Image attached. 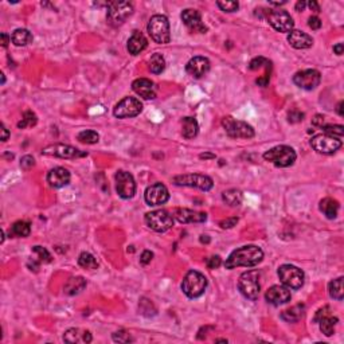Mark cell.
I'll use <instances>...</instances> for the list:
<instances>
[{
    "label": "cell",
    "mask_w": 344,
    "mask_h": 344,
    "mask_svg": "<svg viewBox=\"0 0 344 344\" xmlns=\"http://www.w3.org/2000/svg\"><path fill=\"white\" fill-rule=\"evenodd\" d=\"M262 260H264V251L261 247L256 245H246L232 251L225 262V268L226 269H235L239 266L254 268Z\"/></svg>",
    "instance_id": "obj_1"
},
{
    "label": "cell",
    "mask_w": 344,
    "mask_h": 344,
    "mask_svg": "<svg viewBox=\"0 0 344 344\" xmlns=\"http://www.w3.org/2000/svg\"><path fill=\"white\" fill-rule=\"evenodd\" d=\"M207 279L205 275H202L196 270H190L181 283V290L188 298H198L200 297L207 289Z\"/></svg>",
    "instance_id": "obj_2"
},
{
    "label": "cell",
    "mask_w": 344,
    "mask_h": 344,
    "mask_svg": "<svg viewBox=\"0 0 344 344\" xmlns=\"http://www.w3.org/2000/svg\"><path fill=\"white\" fill-rule=\"evenodd\" d=\"M297 155L294 152V149L288 145H277L275 148L266 151L264 154V159L266 162L273 163L276 167L287 168L293 166V163L296 162Z\"/></svg>",
    "instance_id": "obj_3"
},
{
    "label": "cell",
    "mask_w": 344,
    "mask_h": 344,
    "mask_svg": "<svg viewBox=\"0 0 344 344\" xmlns=\"http://www.w3.org/2000/svg\"><path fill=\"white\" fill-rule=\"evenodd\" d=\"M148 33L151 38L159 45H166L171 41V30L167 16L164 15H154L148 22Z\"/></svg>",
    "instance_id": "obj_4"
},
{
    "label": "cell",
    "mask_w": 344,
    "mask_h": 344,
    "mask_svg": "<svg viewBox=\"0 0 344 344\" xmlns=\"http://www.w3.org/2000/svg\"><path fill=\"white\" fill-rule=\"evenodd\" d=\"M239 292L249 300H257L260 296V273L257 270H247L242 273L238 280Z\"/></svg>",
    "instance_id": "obj_5"
},
{
    "label": "cell",
    "mask_w": 344,
    "mask_h": 344,
    "mask_svg": "<svg viewBox=\"0 0 344 344\" xmlns=\"http://www.w3.org/2000/svg\"><path fill=\"white\" fill-rule=\"evenodd\" d=\"M133 14V5L129 1H111L108 3V23L113 27L125 23V20Z\"/></svg>",
    "instance_id": "obj_6"
},
{
    "label": "cell",
    "mask_w": 344,
    "mask_h": 344,
    "mask_svg": "<svg viewBox=\"0 0 344 344\" xmlns=\"http://www.w3.org/2000/svg\"><path fill=\"white\" fill-rule=\"evenodd\" d=\"M147 226L156 232H166L173 226V218L167 210H155L144 217Z\"/></svg>",
    "instance_id": "obj_7"
},
{
    "label": "cell",
    "mask_w": 344,
    "mask_h": 344,
    "mask_svg": "<svg viewBox=\"0 0 344 344\" xmlns=\"http://www.w3.org/2000/svg\"><path fill=\"white\" fill-rule=\"evenodd\" d=\"M279 277L281 280V283L285 287H288L289 289H300L304 285V272L300 268L294 265H281L279 268Z\"/></svg>",
    "instance_id": "obj_8"
},
{
    "label": "cell",
    "mask_w": 344,
    "mask_h": 344,
    "mask_svg": "<svg viewBox=\"0 0 344 344\" xmlns=\"http://www.w3.org/2000/svg\"><path fill=\"white\" fill-rule=\"evenodd\" d=\"M173 184L194 187V188L207 192L214 186V180L207 175H202V173H188V175H179V176L173 177Z\"/></svg>",
    "instance_id": "obj_9"
},
{
    "label": "cell",
    "mask_w": 344,
    "mask_h": 344,
    "mask_svg": "<svg viewBox=\"0 0 344 344\" xmlns=\"http://www.w3.org/2000/svg\"><path fill=\"white\" fill-rule=\"evenodd\" d=\"M226 133L232 139H251L254 137V129L245 121H239L228 116L222 120Z\"/></svg>",
    "instance_id": "obj_10"
},
{
    "label": "cell",
    "mask_w": 344,
    "mask_h": 344,
    "mask_svg": "<svg viewBox=\"0 0 344 344\" xmlns=\"http://www.w3.org/2000/svg\"><path fill=\"white\" fill-rule=\"evenodd\" d=\"M342 144H343L342 140L326 135V133L313 136L311 140L312 148L315 149L316 152H319V154L323 155L335 154L338 149L342 148Z\"/></svg>",
    "instance_id": "obj_11"
},
{
    "label": "cell",
    "mask_w": 344,
    "mask_h": 344,
    "mask_svg": "<svg viewBox=\"0 0 344 344\" xmlns=\"http://www.w3.org/2000/svg\"><path fill=\"white\" fill-rule=\"evenodd\" d=\"M143 111V104L135 97H125L113 109V115L118 118H130L139 116Z\"/></svg>",
    "instance_id": "obj_12"
},
{
    "label": "cell",
    "mask_w": 344,
    "mask_h": 344,
    "mask_svg": "<svg viewBox=\"0 0 344 344\" xmlns=\"http://www.w3.org/2000/svg\"><path fill=\"white\" fill-rule=\"evenodd\" d=\"M42 155L45 156H54L59 159H79L88 156V152L79 151V149L65 144H52L47 145L42 149Z\"/></svg>",
    "instance_id": "obj_13"
},
{
    "label": "cell",
    "mask_w": 344,
    "mask_h": 344,
    "mask_svg": "<svg viewBox=\"0 0 344 344\" xmlns=\"http://www.w3.org/2000/svg\"><path fill=\"white\" fill-rule=\"evenodd\" d=\"M268 22L272 27L277 30L279 33H290L294 27V22L289 12L285 9H275L270 11L268 15Z\"/></svg>",
    "instance_id": "obj_14"
},
{
    "label": "cell",
    "mask_w": 344,
    "mask_h": 344,
    "mask_svg": "<svg viewBox=\"0 0 344 344\" xmlns=\"http://www.w3.org/2000/svg\"><path fill=\"white\" fill-rule=\"evenodd\" d=\"M321 74L320 71L315 69H307L297 71L293 75V82L296 86L304 90H313L320 85Z\"/></svg>",
    "instance_id": "obj_15"
},
{
    "label": "cell",
    "mask_w": 344,
    "mask_h": 344,
    "mask_svg": "<svg viewBox=\"0 0 344 344\" xmlns=\"http://www.w3.org/2000/svg\"><path fill=\"white\" fill-rule=\"evenodd\" d=\"M116 191L122 199H130L136 194L135 177L126 171H118L116 173Z\"/></svg>",
    "instance_id": "obj_16"
},
{
    "label": "cell",
    "mask_w": 344,
    "mask_h": 344,
    "mask_svg": "<svg viewBox=\"0 0 344 344\" xmlns=\"http://www.w3.org/2000/svg\"><path fill=\"white\" fill-rule=\"evenodd\" d=\"M144 199L148 206H162L170 199V192L164 184L155 183L145 190Z\"/></svg>",
    "instance_id": "obj_17"
},
{
    "label": "cell",
    "mask_w": 344,
    "mask_h": 344,
    "mask_svg": "<svg viewBox=\"0 0 344 344\" xmlns=\"http://www.w3.org/2000/svg\"><path fill=\"white\" fill-rule=\"evenodd\" d=\"M265 298L269 304L275 305V307H279V305H283V304H287V302L290 301L292 293H290L288 287H285V285H273L272 288L266 290Z\"/></svg>",
    "instance_id": "obj_18"
},
{
    "label": "cell",
    "mask_w": 344,
    "mask_h": 344,
    "mask_svg": "<svg viewBox=\"0 0 344 344\" xmlns=\"http://www.w3.org/2000/svg\"><path fill=\"white\" fill-rule=\"evenodd\" d=\"M183 23L186 24L190 31L192 33H200L205 34L207 31V27H206L203 22H202V16H200L199 11L192 8L184 9L180 15Z\"/></svg>",
    "instance_id": "obj_19"
},
{
    "label": "cell",
    "mask_w": 344,
    "mask_h": 344,
    "mask_svg": "<svg viewBox=\"0 0 344 344\" xmlns=\"http://www.w3.org/2000/svg\"><path fill=\"white\" fill-rule=\"evenodd\" d=\"M210 60L206 57H194L186 65V71L194 78H202L210 71Z\"/></svg>",
    "instance_id": "obj_20"
},
{
    "label": "cell",
    "mask_w": 344,
    "mask_h": 344,
    "mask_svg": "<svg viewBox=\"0 0 344 344\" xmlns=\"http://www.w3.org/2000/svg\"><path fill=\"white\" fill-rule=\"evenodd\" d=\"M70 172L63 167H56L47 173V183L53 188H62L70 183Z\"/></svg>",
    "instance_id": "obj_21"
},
{
    "label": "cell",
    "mask_w": 344,
    "mask_h": 344,
    "mask_svg": "<svg viewBox=\"0 0 344 344\" xmlns=\"http://www.w3.org/2000/svg\"><path fill=\"white\" fill-rule=\"evenodd\" d=\"M132 89L137 96L143 97L144 100H154L156 97V86L148 78H137L133 81Z\"/></svg>",
    "instance_id": "obj_22"
},
{
    "label": "cell",
    "mask_w": 344,
    "mask_h": 344,
    "mask_svg": "<svg viewBox=\"0 0 344 344\" xmlns=\"http://www.w3.org/2000/svg\"><path fill=\"white\" fill-rule=\"evenodd\" d=\"M175 218L180 224H202V222H206L207 214L198 213V211L190 209H176L175 210Z\"/></svg>",
    "instance_id": "obj_23"
},
{
    "label": "cell",
    "mask_w": 344,
    "mask_h": 344,
    "mask_svg": "<svg viewBox=\"0 0 344 344\" xmlns=\"http://www.w3.org/2000/svg\"><path fill=\"white\" fill-rule=\"evenodd\" d=\"M288 42L289 45L297 50H304V49H309L313 45V39H312L311 35H308L307 33L304 31H300V30H292L290 33L288 34Z\"/></svg>",
    "instance_id": "obj_24"
},
{
    "label": "cell",
    "mask_w": 344,
    "mask_h": 344,
    "mask_svg": "<svg viewBox=\"0 0 344 344\" xmlns=\"http://www.w3.org/2000/svg\"><path fill=\"white\" fill-rule=\"evenodd\" d=\"M63 340L69 344H88L93 340L92 334L86 330H81V328H70L65 332L63 335Z\"/></svg>",
    "instance_id": "obj_25"
},
{
    "label": "cell",
    "mask_w": 344,
    "mask_h": 344,
    "mask_svg": "<svg viewBox=\"0 0 344 344\" xmlns=\"http://www.w3.org/2000/svg\"><path fill=\"white\" fill-rule=\"evenodd\" d=\"M147 46H148L147 38L140 33V31L136 30V31L132 33L129 39H128L126 49H128V52H129V54H132V56H139L140 53L144 52L145 49H147Z\"/></svg>",
    "instance_id": "obj_26"
},
{
    "label": "cell",
    "mask_w": 344,
    "mask_h": 344,
    "mask_svg": "<svg viewBox=\"0 0 344 344\" xmlns=\"http://www.w3.org/2000/svg\"><path fill=\"white\" fill-rule=\"evenodd\" d=\"M85 288H86V280L81 276H77V277H71V279L67 280L63 292L69 296H74V294L82 292Z\"/></svg>",
    "instance_id": "obj_27"
},
{
    "label": "cell",
    "mask_w": 344,
    "mask_h": 344,
    "mask_svg": "<svg viewBox=\"0 0 344 344\" xmlns=\"http://www.w3.org/2000/svg\"><path fill=\"white\" fill-rule=\"evenodd\" d=\"M339 202L332 198H324L320 202V211L326 215L328 219H335L339 213Z\"/></svg>",
    "instance_id": "obj_28"
},
{
    "label": "cell",
    "mask_w": 344,
    "mask_h": 344,
    "mask_svg": "<svg viewBox=\"0 0 344 344\" xmlns=\"http://www.w3.org/2000/svg\"><path fill=\"white\" fill-rule=\"evenodd\" d=\"M199 133V125L198 121L194 117H184L181 122V135L186 139H194Z\"/></svg>",
    "instance_id": "obj_29"
},
{
    "label": "cell",
    "mask_w": 344,
    "mask_h": 344,
    "mask_svg": "<svg viewBox=\"0 0 344 344\" xmlns=\"http://www.w3.org/2000/svg\"><path fill=\"white\" fill-rule=\"evenodd\" d=\"M305 313V305L304 304H297L294 307L289 308L287 311L281 313V319L288 323H297L298 320H301Z\"/></svg>",
    "instance_id": "obj_30"
},
{
    "label": "cell",
    "mask_w": 344,
    "mask_h": 344,
    "mask_svg": "<svg viewBox=\"0 0 344 344\" xmlns=\"http://www.w3.org/2000/svg\"><path fill=\"white\" fill-rule=\"evenodd\" d=\"M11 41L15 46H27L28 43L33 42V34L30 33L26 28H18L12 33Z\"/></svg>",
    "instance_id": "obj_31"
},
{
    "label": "cell",
    "mask_w": 344,
    "mask_h": 344,
    "mask_svg": "<svg viewBox=\"0 0 344 344\" xmlns=\"http://www.w3.org/2000/svg\"><path fill=\"white\" fill-rule=\"evenodd\" d=\"M338 321H339V319L332 316L330 313V315H327V316L321 317L320 321H319L317 324H320L321 332H323L327 338H330V336H332L335 334V327L336 324H338Z\"/></svg>",
    "instance_id": "obj_32"
},
{
    "label": "cell",
    "mask_w": 344,
    "mask_h": 344,
    "mask_svg": "<svg viewBox=\"0 0 344 344\" xmlns=\"http://www.w3.org/2000/svg\"><path fill=\"white\" fill-rule=\"evenodd\" d=\"M222 200L230 207H237L242 203L243 195H242L241 191L237 190V188H230V190L225 191L222 194Z\"/></svg>",
    "instance_id": "obj_33"
},
{
    "label": "cell",
    "mask_w": 344,
    "mask_h": 344,
    "mask_svg": "<svg viewBox=\"0 0 344 344\" xmlns=\"http://www.w3.org/2000/svg\"><path fill=\"white\" fill-rule=\"evenodd\" d=\"M30 231H31V226H30L28 222H26V221H18L9 229V237L26 238L30 235Z\"/></svg>",
    "instance_id": "obj_34"
},
{
    "label": "cell",
    "mask_w": 344,
    "mask_h": 344,
    "mask_svg": "<svg viewBox=\"0 0 344 344\" xmlns=\"http://www.w3.org/2000/svg\"><path fill=\"white\" fill-rule=\"evenodd\" d=\"M344 279L339 277V279L332 280L328 284V292L332 298H335L338 301H342L344 297V287H343Z\"/></svg>",
    "instance_id": "obj_35"
},
{
    "label": "cell",
    "mask_w": 344,
    "mask_h": 344,
    "mask_svg": "<svg viewBox=\"0 0 344 344\" xmlns=\"http://www.w3.org/2000/svg\"><path fill=\"white\" fill-rule=\"evenodd\" d=\"M78 265L81 266V268H84V269L93 270L98 268V262L93 254H90L88 251H84V253H81L78 257Z\"/></svg>",
    "instance_id": "obj_36"
},
{
    "label": "cell",
    "mask_w": 344,
    "mask_h": 344,
    "mask_svg": "<svg viewBox=\"0 0 344 344\" xmlns=\"http://www.w3.org/2000/svg\"><path fill=\"white\" fill-rule=\"evenodd\" d=\"M166 69V59L162 54H154L149 59V70L154 74H160Z\"/></svg>",
    "instance_id": "obj_37"
},
{
    "label": "cell",
    "mask_w": 344,
    "mask_h": 344,
    "mask_svg": "<svg viewBox=\"0 0 344 344\" xmlns=\"http://www.w3.org/2000/svg\"><path fill=\"white\" fill-rule=\"evenodd\" d=\"M77 140L84 143V144H96L100 140V135H98L96 130H82L79 132L78 136H77Z\"/></svg>",
    "instance_id": "obj_38"
},
{
    "label": "cell",
    "mask_w": 344,
    "mask_h": 344,
    "mask_svg": "<svg viewBox=\"0 0 344 344\" xmlns=\"http://www.w3.org/2000/svg\"><path fill=\"white\" fill-rule=\"evenodd\" d=\"M38 122L37 115L31 111H27V112L23 113V117L22 120L18 122V128L20 129H24V128H30V126H35Z\"/></svg>",
    "instance_id": "obj_39"
},
{
    "label": "cell",
    "mask_w": 344,
    "mask_h": 344,
    "mask_svg": "<svg viewBox=\"0 0 344 344\" xmlns=\"http://www.w3.org/2000/svg\"><path fill=\"white\" fill-rule=\"evenodd\" d=\"M321 129L324 130V133L328 136H332V137H336V139H340L343 137L344 135V126L343 125H324Z\"/></svg>",
    "instance_id": "obj_40"
},
{
    "label": "cell",
    "mask_w": 344,
    "mask_h": 344,
    "mask_svg": "<svg viewBox=\"0 0 344 344\" xmlns=\"http://www.w3.org/2000/svg\"><path fill=\"white\" fill-rule=\"evenodd\" d=\"M33 251L38 256V260L41 261V262H43V264H49V262H52L53 261L52 254H50L49 250L45 249L43 246H34Z\"/></svg>",
    "instance_id": "obj_41"
},
{
    "label": "cell",
    "mask_w": 344,
    "mask_h": 344,
    "mask_svg": "<svg viewBox=\"0 0 344 344\" xmlns=\"http://www.w3.org/2000/svg\"><path fill=\"white\" fill-rule=\"evenodd\" d=\"M112 339L113 342H116V343H130V342H133L130 334L129 332H126L125 330L116 331L112 335Z\"/></svg>",
    "instance_id": "obj_42"
},
{
    "label": "cell",
    "mask_w": 344,
    "mask_h": 344,
    "mask_svg": "<svg viewBox=\"0 0 344 344\" xmlns=\"http://www.w3.org/2000/svg\"><path fill=\"white\" fill-rule=\"evenodd\" d=\"M217 5L224 12H235L239 8V3L238 1H217Z\"/></svg>",
    "instance_id": "obj_43"
},
{
    "label": "cell",
    "mask_w": 344,
    "mask_h": 344,
    "mask_svg": "<svg viewBox=\"0 0 344 344\" xmlns=\"http://www.w3.org/2000/svg\"><path fill=\"white\" fill-rule=\"evenodd\" d=\"M270 65V62L268 59H265L264 57H258V58H254V59L251 60L250 63H249V69L250 70H258L260 67H262V66H268Z\"/></svg>",
    "instance_id": "obj_44"
},
{
    "label": "cell",
    "mask_w": 344,
    "mask_h": 344,
    "mask_svg": "<svg viewBox=\"0 0 344 344\" xmlns=\"http://www.w3.org/2000/svg\"><path fill=\"white\" fill-rule=\"evenodd\" d=\"M206 265L209 269H218L222 265V258L219 256H211L206 260Z\"/></svg>",
    "instance_id": "obj_45"
},
{
    "label": "cell",
    "mask_w": 344,
    "mask_h": 344,
    "mask_svg": "<svg viewBox=\"0 0 344 344\" xmlns=\"http://www.w3.org/2000/svg\"><path fill=\"white\" fill-rule=\"evenodd\" d=\"M34 166H35V160H34L33 156H30V155H26V156H23L22 160H20V167L23 168V170H30V168L34 167Z\"/></svg>",
    "instance_id": "obj_46"
},
{
    "label": "cell",
    "mask_w": 344,
    "mask_h": 344,
    "mask_svg": "<svg viewBox=\"0 0 344 344\" xmlns=\"http://www.w3.org/2000/svg\"><path fill=\"white\" fill-rule=\"evenodd\" d=\"M288 120L289 122H292V124L300 122V121L304 120V113L298 112V111H292V112H289Z\"/></svg>",
    "instance_id": "obj_47"
},
{
    "label": "cell",
    "mask_w": 344,
    "mask_h": 344,
    "mask_svg": "<svg viewBox=\"0 0 344 344\" xmlns=\"http://www.w3.org/2000/svg\"><path fill=\"white\" fill-rule=\"evenodd\" d=\"M237 224H238V218L232 217V218H228V219H224V221H221V222H219V226H221L222 229H231L234 228Z\"/></svg>",
    "instance_id": "obj_48"
},
{
    "label": "cell",
    "mask_w": 344,
    "mask_h": 344,
    "mask_svg": "<svg viewBox=\"0 0 344 344\" xmlns=\"http://www.w3.org/2000/svg\"><path fill=\"white\" fill-rule=\"evenodd\" d=\"M330 313H331V308L328 307V305L320 308V309L316 312V315H315V319H313V321H315V323H319L321 317L327 316V315H330Z\"/></svg>",
    "instance_id": "obj_49"
},
{
    "label": "cell",
    "mask_w": 344,
    "mask_h": 344,
    "mask_svg": "<svg viewBox=\"0 0 344 344\" xmlns=\"http://www.w3.org/2000/svg\"><path fill=\"white\" fill-rule=\"evenodd\" d=\"M152 258H154V253L149 250H144L143 251V254H141V257H140V262H141L143 265H148L149 262L152 261Z\"/></svg>",
    "instance_id": "obj_50"
},
{
    "label": "cell",
    "mask_w": 344,
    "mask_h": 344,
    "mask_svg": "<svg viewBox=\"0 0 344 344\" xmlns=\"http://www.w3.org/2000/svg\"><path fill=\"white\" fill-rule=\"evenodd\" d=\"M308 26L312 30H319L321 27V20L317 16H311V18L308 19Z\"/></svg>",
    "instance_id": "obj_51"
},
{
    "label": "cell",
    "mask_w": 344,
    "mask_h": 344,
    "mask_svg": "<svg viewBox=\"0 0 344 344\" xmlns=\"http://www.w3.org/2000/svg\"><path fill=\"white\" fill-rule=\"evenodd\" d=\"M312 124L315 126H319V128H323V126L326 125V117L321 116V115H316V116L313 117V120H312Z\"/></svg>",
    "instance_id": "obj_52"
},
{
    "label": "cell",
    "mask_w": 344,
    "mask_h": 344,
    "mask_svg": "<svg viewBox=\"0 0 344 344\" xmlns=\"http://www.w3.org/2000/svg\"><path fill=\"white\" fill-rule=\"evenodd\" d=\"M41 261L39 260H35V258H30L27 262V266L30 268V270H34V272H38V269H39V266H41Z\"/></svg>",
    "instance_id": "obj_53"
},
{
    "label": "cell",
    "mask_w": 344,
    "mask_h": 344,
    "mask_svg": "<svg viewBox=\"0 0 344 344\" xmlns=\"http://www.w3.org/2000/svg\"><path fill=\"white\" fill-rule=\"evenodd\" d=\"M0 39H1V46L3 47H7L8 46V43L11 42V37H8L5 33H1V35H0Z\"/></svg>",
    "instance_id": "obj_54"
},
{
    "label": "cell",
    "mask_w": 344,
    "mask_h": 344,
    "mask_svg": "<svg viewBox=\"0 0 344 344\" xmlns=\"http://www.w3.org/2000/svg\"><path fill=\"white\" fill-rule=\"evenodd\" d=\"M9 137V132L8 129L5 128L4 124H1V141H7Z\"/></svg>",
    "instance_id": "obj_55"
},
{
    "label": "cell",
    "mask_w": 344,
    "mask_h": 344,
    "mask_svg": "<svg viewBox=\"0 0 344 344\" xmlns=\"http://www.w3.org/2000/svg\"><path fill=\"white\" fill-rule=\"evenodd\" d=\"M308 7H309L312 11H315L316 14L317 12H320V5H319V3H317V1H313V0H312V1H309V3H308Z\"/></svg>",
    "instance_id": "obj_56"
},
{
    "label": "cell",
    "mask_w": 344,
    "mask_h": 344,
    "mask_svg": "<svg viewBox=\"0 0 344 344\" xmlns=\"http://www.w3.org/2000/svg\"><path fill=\"white\" fill-rule=\"evenodd\" d=\"M343 50H344L343 43H338V45L334 46V52H335L336 56H342V54H343Z\"/></svg>",
    "instance_id": "obj_57"
},
{
    "label": "cell",
    "mask_w": 344,
    "mask_h": 344,
    "mask_svg": "<svg viewBox=\"0 0 344 344\" xmlns=\"http://www.w3.org/2000/svg\"><path fill=\"white\" fill-rule=\"evenodd\" d=\"M343 107H344V101H340V103L338 104V107H336V112H338V115H339L340 117L344 116Z\"/></svg>",
    "instance_id": "obj_58"
},
{
    "label": "cell",
    "mask_w": 344,
    "mask_h": 344,
    "mask_svg": "<svg viewBox=\"0 0 344 344\" xmlns=\"http://www.w3.org/2000/svg\"><path fill=\"white\" fill-rule=\"evenodd\" d=\"M305 5H307V3L300 0V1H297V4H296V11H302V9L305 8Z\"/></svg>",
    "instance_id": "obj_59"
},
{
    "label": "cell",
    "mask_w": 344,
    "mask_h": 344,
    "mask_svg": "<svg viewBox=\"0 0 344 344\" xmlns=\"http://www.w3.org/2000/svg\"><path fill=\"white\" fill-rule=\"evenodd\" d=\"M200 159H215V155L213 154H202L199 156Z\"/></svg>",
    "instance_id": "obj_60"
},
{
    "label": "cell",
    "mask_w": 344,
    "mask_h": 344,
    "mask_svg": "<svg viewBox=\"0 0 344 344\" xmlns=\"http://www.w3.org/2000/svg\"><path fill=\"white\" fill-rule=\"evenodd\" d=\"M200 242H202V243H205V242L206 243H209L210 242L209 235H202V237H200Z\"/></svg>",
    "instance_id": "obj_61"
},
{
    "label": "cell",
    "mask_w": 344,
    "mask_h": 344,
    "mask_svg": "<svg viewBox=\"0 0 344 344\" xmlns=\"http://www.w3.org/2000/svg\"><path fill=\"white\" fill-rule=\"evenodd\" d=\"M215 342H217V343H228V340L226 339H217Z\"/></svg>",
    "instance_id": "obj_62"
},
{
    "label": "cell",
    "mask_w": 344,
    "mask_h": 344,
    "mask_svg": "<svg viewBox=\"0 0 344 344\" xmlns=\"http://www.w3.org/2000/svg\"><path fill=\"white\" fill-rule=\"evenodd\" d=\"M5 84V77H4V74L1 73V85H4Z\"/></svg>",
    "instance_id": "obj_63"
}]
</instances>
